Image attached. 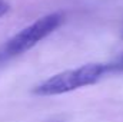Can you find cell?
<instances>
[{"label":"cell","instance_id":"1","mask_svg":"<svg viewBox=\"0 0 123 122\" xmlns=\"http://www.w3.org/2000/svg\"><path fill=\"white\" fill-rule=\"evenodd\" d=\"M109 73V63H87L77 69L64 70L50 76L44 82L39 83L33 92L40 96H53L67 93L79 88H85L96 83L103 75Z\"/></svg>","mask_w":123,"mask_h":122},{"label":"cell","instance_id":"2","mask_svg":"<svg viewBox=\"0 0 123 122\" xmlns=\"http://www.w3.org/2000/svg\"><path fill=\"white\" fill-rule=\"evenodd\" d=\"M63 20L60 13H52L40 17L30 26L25 27L23 30L12 36L0 49V65L13 56H19L33 46H36L40 40L47 37L52 32H55Z\"/></svg>","mask_w":123,"mask_h":122},{"label":"cell","instance_id":"3","mask_svg":"<svg viewBox=\"0 0 123 122\" xmlns=\"http://www.w3.org/2000/svg\"><path fill=\"white\" fill-rule=\"evenodd\" d=\"M112 72H123V55L115 63H109V73Z\"/></svg>","mask_w":123,"mask_h":122},{"label":"cell","instance_id":"4","mask_svg":"<svg viewBox=\"0 0 123 122\" xmlns=\"http://www.w3.org/2000/svg\"><path fill=\"white\" fill-rule=\"evenodd\" d=\"M10 10V4L6 0H0V17H3L4 14H7Z\"/></svg>","mask_w":123,"mask_h":122}]
</instances>
